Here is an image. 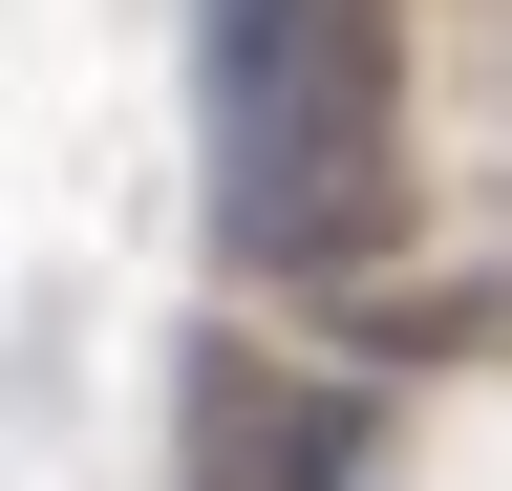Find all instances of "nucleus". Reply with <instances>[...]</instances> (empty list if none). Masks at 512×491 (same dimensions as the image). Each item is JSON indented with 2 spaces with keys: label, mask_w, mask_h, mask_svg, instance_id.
<instances>
[{
  "label": "nucleus",
  "mask_w": 512,
  "mask_h": 491,
  "mask_svg": "<svg viewBox=\"0 0 512 491\" xmlns=\"http://www.w3.org/2000/svg\"><path fill=\"white\" fill-rule=\"evenodd\" d=\"M214 43V235L256 278H342L384 235V0H192Z\"/></svg>",
  "instance_id": "nucleus-1"
},
{
  "label": "nucleus",
  "mask_w": 512,
  "mask_h": 491,
  "mask_svg": "<svg viewBox=\"0 0 512 491\" xmlns=\"http://www.w3.org/2000/svg\"><path fill=\"white\" fill-rule=\"evenodd\" d=\"M192 491H363V406L256 363V342H214L192 363Z\"/></svg>",
  "instance_id": "nucleus-2"
}]
</instances>
